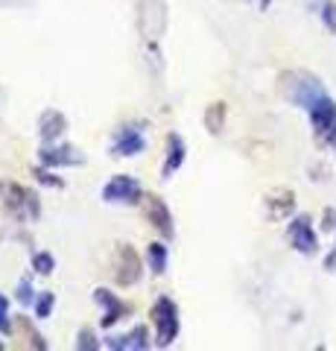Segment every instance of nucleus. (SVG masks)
<instances>
[{
	"label": "nucleus",
	"mask_w": 336,
	"mask_h": 351,
	"mask_svg": "<svg viewBox=\"0 0 336 351\" xmlns=\"http://www.w3.org/2000/svg\"><path fill=\"white\" fill-rule=\"evenodd\" d=\"M305 112L310 117V126H313V132H316V138L324 147L336 149V100L333 97L328 91H322L319 97H313V100L307 103Z\"/></svg>",
	"instance_id": "f257e3e1"
},
{
	"label": "nucleus",
	"mask_w": 336,
	"mask_h": 351,
	"mask_svg": "<svg viewBox=\"0 0 336 351\" xmlns=\"http://www.w3.org/2000/svg\"><path fill=\"white\" fill-rule=\"evenodd\" d=\"M0 199H3V208L18 219H27V223H36L41 217V202L36 191L24 188L18 182H0Z\"/></svg>",
	"instance_id": "f03ea898"
},
{
	"label": "nucleus",
	"mask_w": 336,
	"mask_h": 351,
	"mask_svg": "<svg viewBox=\"0 0 336 351\" xmlns=\"http://www.w3.org/2000/svg\"><path fill=\"white\" fill-rule=\"evenodd\" d=\"M179 328H181V319H179V307L170 295H161V299L153 304V343L158 348H167L176 343L179 337Z\"/></svg>",
	"instance_id": "7ed1b4c3"
},
{
	"label": "nucleus",
	"mask_w": 336,
	"mask_h": 351,
	"mask_svg": "<svg viewBox=\"0 0 336 351\" xmlns=\"http://www.w3.org/2000/svg\"><path fill=\"white\" fill-rule=\"evenodd\" d=\"M287 240H289V246L296 249L298 255L313 258L319 252V234H316V228H313V219L307 214L292 217V223L287 228Z\"/></svg>",
	"instance_id": "20e7f679"
},
{
	"label": "nucleus",
	"mask_w": 336,
	"mask_h": 351,
	"mask_svg": "<svg viewBox=\"0 0 336 351\" xmlns=\"http://www.w3.org/2000/svg\"><path fill=\"white\" fill-rule=\"evenodd\" d=\"M103 202L108 205H135L140 202V182L132 179V176H112L105 184H103Z\"/></svg>",
	"instance_id": "39448f33"
},
{
	"label": "nucleus",
	"mask_w": 336,
	"mask_h": 351,
	"mask_svg": "<svg viewBox=\"0 0 336 351\" xmlns=\"http://www.w3.org/2000/svg\"><path fill=\"white\" fill-rule=\"evenodd\" d=\"M146 149V138H144V123H123L114 132V144H112V156L117 158H132L140 156Z\"/></svg>",
	"instance_id": "423d86ee"
},
{
	"label": "nucleus",
	"mask_w": 336,
	"mask_h": 351,
	"mask_svg": "<svg viewBox=\"0 0 336 351\" xmlns=\"http://www.w3.org/2000/svg\"><path fill=\"white\" fill-rule=\"evenodd\" d=\"M140 258L138 252L129 246V243H117L114 249V281L120 284V287H132V284L140 281Z\"/></svg>",
	"instance_id": "0eeeda50"
},
{
	"label": "nucleus",
	"mask_w": 336,
	"mask_h": 351,
	"mask_svg": "<svg viewBox=\"0 0 336 351\" xmlns=\"http://www.w3.org/2000/svg\"><path fill=\"white\" fill-rule=\"evenodd\" d=\"M94 302L103 307V319H100V325L105 328V331H112L117 322L126 319V316L132 313V304L123 302V299H117V295H114L112 290H105V287H96V290H94Z\"/></svg>",
	"instance_id": "6e6552de"
},
{
	"label": "nucleus",
	"mask_w": 336,
	"mask_h": 351,
	"mask_svg": "<svg viewBox=\"0 0 336 351\" xmlns=\"http://www.w3.org/2000/svg\"><path fill=\"white\" fill-rule=\"evenodd\" d=\"M144 217L149 226L158 228V234L170 240L172 234H176V226H172V214L164 199H158V196H144Z\"/></svg>",
	"instance_id": "1a4fd4ad"
},
{
	"label": "nucleus",
	"mask_w": 336,
	"mask_h": 351,
	"mask_svg": "<svg viewBox=\"0 0 336 351\" xmlns=\"http://www.w3.org/2000/svg\"><path fill=\"white\" fill-rule=\"evenodd\" d=\"M38 161L44 167H77L82 164V156L70 144H47L38 149Z\"/></svg>",
	"instance_id": "9d476101"
},
{
	"label": "nucleus",
	"mask_w": 336,
	"mask_h": 351,
	"mask_svg": "<svg viewBox=\"0 0 336 351\" xmlns=\"http://www.w3.org/2000/svg\"><path fill=\"white\" fill-rule=\"evenodd\" d=\"M140 32L146 41L161 38L164 32V12H161V0H140Z\"/></svg>",
	"instance_id": "9b49d317"
},
{
	"label": "nucleus",
	"mask_w": 336,
	"mask_h": 351,
	"mask_svg": "<svg viewBox=\"0 0 336 351\" xmlns=\"http://www.w3.org/2000/svg\"><path fill=\"white\" fill-rule=\"evenodd\" d=\"M103 346L114 348V351H146V348H153L155 343L149 339V328L146 325H135L132 331L123 334V337H108Z\"/></svg>",
	"instance_id": "f8f14e48"
},
{
	"label": "nucleus",
	"mask_w": 336,
	"mask_h": 351,
	"mask_svg": "<svg viewBox=\"0 0 336 351\" xmlns=\"http://www.w3.org/2000/svg\"><path fill=\"white\" fill-rule=\"evenodd\" d=\"M64 129H68V117L53 112V108H47V112L38 117V135L44 144H56V141L64 135Z\"/></svg>",
	"instance_id": "ddd939ff"
},
{
	"label": "nucleus",
	"mask_w": 336,
	"mask_h": 351,
	"mask_svg": "<svg viewBox=\"0 0 336 351\" xmlns=\"http://www.w3.org/2000/svg\"><path fill=\"white\" fill-rule=\"evenodd\" d=\"M184 158H188V147H184L181 135L170 132L167 135V161H164V170H161V179H172V173L181 170Z\"/></svg>",
	"instance_id": "4468645a"
},
{
	"label": "nucleus",
	"mask_w": 336,
	"mask_h": 351,
	"mask_svg": "<svg viewBox=\"0 0 336 351\" xmlns=\"http://www.w3.org/2000/svg\"><path fill=\"white\" fill-rule=\"evenodd\" d=\"M167 261H170L167 243L155 240V243L146 246V263H149V272H153V276H164V272H167Z\"/></svg>",
	"instance_id": "2eb2a0df"
},
{
	"label": "nucleus",
	"mask_w": 336,
	"mask_h": 351,
	"mask_svg": "<svg viewBox=\"0 0 336 351\" xmlns=\"http://www.w3.org/2000/svg\"><path fill=\"white\" fill-rule=\"evenodd\" d=\"M292 193L289 191H278V193H272L266 199V208H269V217L272 219H281V217H287L289 211H292Z\"/></svg>",
	"instance_id": "dca6fc26"
},
{
	"label": "nucleus",
	"mask_w": 336,
	"mask_h": 351,
	"mask_svg": "<svg viewBox=\"0 0 336 351\" xmlns=\"http://www.w3.org/2000/svg\"><path fill=\"white\" fill-rule=\"evenodd\" d=\"M225 103H211L208 108H205V126H208L211 135H220L222 126H225Z\"/></svg>",
	"instance_id": "f3484780"
},
{
	"label": "nucleus",
	"mask_w": 336,
	"mask_h": 351,
	"mask_svg": "<svg viewBox=\"0 0 336 351\" xmlns=\"http://www.w3.org/2000/svg\"><path fill=\"white\" fill-rule=\"evenodd\" d=\"M18 334L27 339V346H29V348H41V351L47 348V339L41 337L36 328H32V322L27 319V316H18Z\"/></svg>",
	"instance_id": "a211bd4d"
},
{
	"label": "nucleus",
	"mask_w": 336,
	"mask_h": 351,
	"mask_svg": "<svg viewBox=\"0 0 336 351\" xmlns=\"http://www.w3.org/2000/svg\"><path fill=\"white\" fill-rule=\"evenodd\" d=\"M313 6H316L319 21L336 36V0H313Z\"/></svg>",
	"instance_id": "6ab92c4d"
},
{
	"label": "nucleus",
	"mask_w": 336,
	"mask_h": 351,
	"mask_svg": "<svg viewBox=\"0 0 336 351\" xmlns=\"http://www.w3.org/2000/svg\"><path fill=\"white\" fill-rule=\"evenodd\" d=\"M32 307H36V319H50L53 307H56V295H53L50 290H41L36 295V302H32Z\"/></svg>",
	"instance_id": "aec40b11"
},
{
	"label": "nucleus",
	"mask_w": 336,
	"mask_h": 351,
	"mask_svg": "<svg viewBox=\"0 0 336 351\" xmlns=\"http://www.w3.org/2000/svg\"><path fill=\"white\" fill-rule=\"evenodd\" d=\"M53 269H56V258H53L50 252H36V255H32V272H36V276H50Z\"/></svg>",
	"instance_id": "412c9836"
},
{
	"label": "nucleus",
	"mask_w": 336,
	"mask_h": 351,
	"mask_svg": "<svg viewBox=\"0 0 336 351\" xmlns=\"http://www.w3.org/2000/svg\"><path fill=\"white\" fill-rule=\"evenodd\" d=\"M15 299H18L21 304H32V302H36V287H32V276H24V278L18 281Z\"/></svg>",
	"instance_id": "4be33fe9"
},
{
	"label": "nucleus",
	"mask_w": 336,
	"mask_h": 351,
	"mask_svg": "<svg viewBox=\"0 0 336 351\" xmlns=\"http://www.w3.org/2000/svg\"><path fill=\"white\" fill-rule=\"evenodd\" d=\"M77 348H79V351H85V348L96 351V348H103V343H96V337H94L91 328H79V334H77Z\"/></svg>",
	"instance_id": "5701e85b"
},
{
	"label": "nucleus",
	"mask_w": 336,
	"mask_h": 351,
	"mask_svg": "<svg viewBox=\"0 0 336 351\" xmlns=\"http://www.w3.org/2000/svg\"><path fill=\"white\" fill-rule=\"evenodd\" d=\"M12 331V316H9V302L6 295L0 293V334H9Z\"/></svg>",
	"instance_id": "b1692460"
},
{
	"label": "nucleus",
	"mask_w": 336,
	"mask_h": 351,
	"mask_svg": "<svg viewBox=\"0 0 336 351\" xmlns=\"http://www.w3.org/2000/svg\"><path fill=\"white\" fill-rule=\"evenodd\" d=\"M322 232H324V234L336 232V208H328V211L322 214Z\"/></svg>",
	"instance_id": "393cba45"
},
{
	"label": "nucleus",
	"mask_w": 336,
	"mask_h": 351,
	"mask_svg": "<svg viewBox=\"0 0 336 351\" xmlns=\"http://www.w3.org/2000/svg\"><path fill=\"white\" fill-rule=\"evenodd\" d=\"M36 179L44 182V184H50V188H62V179H53L50 170H36Z\"/></svg>",
	"instance_id": "a878e982"
},
{
	"label": "nucleus",
	"mask_w": 336,
	"mask_h": 351,
	"mask_svg": "<svg viewBox=\"0 0 336 351\" xmlns=\"http://www.w3.org/2000/svg\"><path fill=\"white\" fill-rule=\"evenodd\" d=\"M324 269H328V272H336V243H333V249H331V255L324 258Z\"/></svg>",
	"instance_id": "bb28decb"
},
{
	"label": "nucleus",
	"mask_w": 336,
	"mask_h": 351,
	"mask_svg": "<svg viewBox=\"0 0 336 351\" xmlns=\"http://www.w3.org/2000/svg\"><path fill=\"white\" fill-rule=\"evenodd\" d=\"M269 6V0H260V9H266Z\"/></svg>",
	"instance_id": "cd10ccee"
},
{
	"label": "nucleus",
	"mask_w": 336,
	"mask_h": 351,
	"mask_svg": "<svg viewBox=\"0 0 336 351\" xmlns=\"http://www.w3.org/2000/svg\"><path fill=\"white\" fill-rule=\"evenodd\" d=\"M0 348H3V343H0Z\"/></svg>",
	"instance_id": "c85d7f7f"
}]
</instances>
